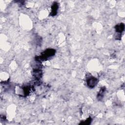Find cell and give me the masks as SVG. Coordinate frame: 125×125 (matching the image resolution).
Wrapping results in <instances>:
<instances>
[{"label":"cell","mask_w":125,"mask_h":125,"mask_svg":"<svg viewBox=\"0 0 125 125\" xmlns=\"http://www.w3.org/2000/svg\"><path fill=\"white\" fill-rule=\"evenodd\" d=\"M56 53V50L52 48H47L43 51L40 56H37L35 57V61L37 62H41L50 59L54 56Z\"/></svg>","instance_id":"6da1fadb"},{"label":"cell","mask_w":125,"mask_h":125,"mask_svg":"<svg viewBox=\"0 0 125 125\" xmlns=\"http://www.w3.org/2000/svg\"><path fill=\"white\" fill-rule=\"evenodd\" d=\"M98 82L99 80L97 78L91 75L87 77L86 78V85L89 88H93L95 87L98 84Z\"/></svg>","instance_id":"7a4b0ae2"},{"label":"cell","mask_w":125,"mask_h":125,"mask_svg":"<svg viewBox=\"0 0 125 125\" xmlns=\"http://www.w3.org/2000/svg\"><path fill=\"white\" fill-rule=\"evenodd\" d=\"M116 34L115 38L117 40H120L122 38V33L125 30V24L124 23H120L115 26Z\"/></svg>","instance_id":"3957f363"},{"label":"cell","mask_w":125,"mask_h":125,"mask_svg":"<svg viewBox=\"0 0 125 125\" xmlns=\"http://www.w3.org/2000/svg\"><path fill=\"white\" fill-rule=\"evenodd\" d=\"M33 75L35 78V79L37 80H40L42 76V70L39 68H35L33 69Z\"/></svg>","instance_id":"277c9868"},{"label":"cell","mask_w":125,"mask_h":125,"mask_svg":"<svg viewBox=\"0 0 125 125\" xmlns=\"http://www.w3.org/2000/svg\"><path fill=\"white\" fill-rule=\"evenodd\" d=\"M59 8V4L57 2H54L52 4L51 9V11L50 13V16H55L57 15L58 12V10Z\"/></svg>","instance_id":"5b68a950"},{"label":"cell","mask_w":125,"mask_h":125,"mask_svg":"<svg viewBox=\"0 0 125 125\" xmlns=\"http://www.w3.org/2000/svg\"><path fill=\"white\" fill-rule=\"evenodd\" d=\"M105 91H106V87L105 86H103L100 88L97 95V98L99 101H101L103 99Z\"/></svg>","instance_id":"8992f818"},{"label":"cell","mask_w":125,"mask_h":125,"mask_svg":"<svg viewBox=\"0 0 125 125\" xmlns=\"http://www.w3.org/2000/svg\"><path fill=\"white\" fill-rule=\"evenodd\" d=\"M92 121V119L90 117H89L88 118H87L85 120L83 121V122L82 121L79 125H88L90 124L91 122Z\"/></svg>","instance_id":"52a82bcc"}]
</instances>
